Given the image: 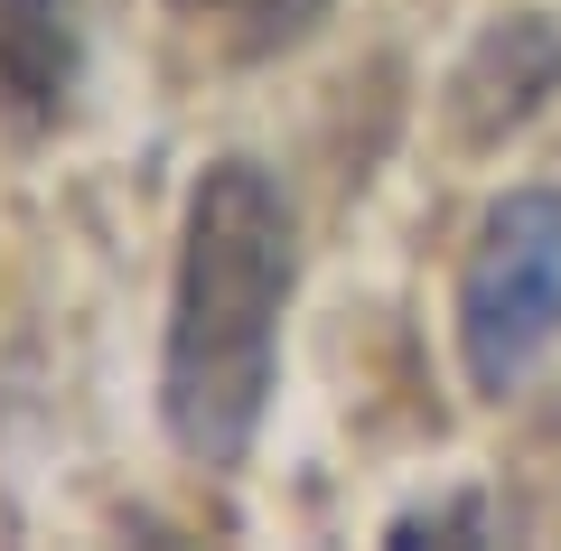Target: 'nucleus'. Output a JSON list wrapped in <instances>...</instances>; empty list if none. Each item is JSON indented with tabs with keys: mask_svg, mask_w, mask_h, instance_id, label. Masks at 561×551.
<instances>
[{
	"mask_svg": "<svg viewBox=\"0 0 561 551\" xmlns=\"http://www.w3.org/2000/svg\"><path fill=\"white\" fill-rule=\"evenodd\" d=\"M486 542L496 532V514H486V495H440V505H412V514H393L383 524V542Z\"/></svg>",
	"mask_w": 561,
	"mask_h": 551,
	"instance_id": "obj_6",
	"label": "nucleus"
},
{
	"mask_svg": "<svg viewBox=\"0 0 561 551\" xmlns=\"http://www.w3.org/2000/svg\"><path fill=\"white\" fill-rule=\"evenodd\" d=\"M76 20L66 0H0V122L10 131H57L76 103Z\"/></svg>",
	"mask_w": 561,
	"mask_h": 551,
	"instance_id": "obj_4",
	"label": "nucleus"
},
{
	"mask_svg": "<svg viewBox=\"0 0 561 551\" xmlns=\"http://www.w3.org/2000/svg\"><path fill=\"white\" fill-rule=\"evenodd\" d=\"M552 94H561V20L515 10V20H486L478 38H468V57L449 66L440 122H449V140H459L468 159H486V150H505Z\"/></svg>",
	"mask_w": 561,
	"mask_h": 551,
	"instance_id": "obj_3",
	"label": "nucleus"
},
{
	"mask_svg": "<svg viewBox=\"0 0 561 551\" xmlns=\"http://www.w3.org/2000/svg\"><path fill=\"white\" fill-rule=\"evenodd\" d=\"M300 280L290 197L262 159H216L179 216V280L160 328V431L197 468H243L280 375V309Z\"/></svg>",
	"mask_w": 561,
	"mask_h": 551,
	"instance_id": "obj_1",
	"label": "nucleus"
},
{
	"mask_svg": "<svg viewBox=\"0 0 561 551\" xmlns=\"http://www.w3.org/2000/svg\"><path fill=\"white\" fill-rule=\"evenodd\" d=\"M561 336V187H505L459 253V365L468 393L505 402Z\"/></svg>",
	"mask_w": 561,
	"mask_h": 551,
	"instance_id": "obj_2",
	"label": "nucleus"
},
{
	"mask_svg": "<svg viewBox=\"0 0 561 551\" xmlns=\"http://www.w3.org/2000/svg\"><path fill=\"white\" fill-rule=\"evenodd\" d=\"M169 10L197 20V28H225L234 57H272V47L309 38V20H319L328 0H169Z\"/></svg>",
	"mask_w": 561,
	"mask_h": 551,
	"instance_id": "obj_5",
	"label": "nucleus"
}]
</instances>
